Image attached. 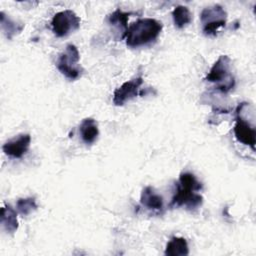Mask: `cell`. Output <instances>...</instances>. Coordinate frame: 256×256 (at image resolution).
<instances>
[{"instance_id": "cell-1", "label": "cell", "mask_w": 256, "mask_h": 256, "mask_svg": "<svg viewBox=\"0 0 256 256\" xmlns=\"http://www.w3.org/2000/svg\"><path fill=\"white\" fill-rule=\"evenodd\" d=\"M200 190H202V184L194 174L190 172L181 173L169 206L185 207L188 210L199 208L203 203V197L198 193Z\"/></svg>"}, {"instance_id": "cell-2", "label": "cell", "mask_w": 256, "mask_h": 256, "mask_svg": "<svg viewBox=\"0 0 256 256\" xmlns=\"http://www.w3.org/2000/svg\"><path fill=\"white\" fill-rule=\"evenodd\" d=\"M162 28V23L156 19L141 18L130 24L123 36L128 47L138 48L154 42L160 35Z\"/></svg>"}, {"instance_id": "cell-3", "label": "cell", "mask_w": 256, "mask_h": 256, "mask_svg": "<svg viewBox=\"0 0 256 256\" xmlns=\"http://www.w3.org/2000/svg\"><path fill=\"white\" fill-rule=\"evenodd\" d=\"M205 80L215 84L221 93H228L235 86V78L231 72V59L227 55H220L210 68Z\"/></svg>"}, {"instance_id": "cell-4", "label": "cell", "mask_w": 256, "mask_h": 256, "mask_svg": "<svg viewBox=\"0 0 256 256\" xmlns=\"http://www.w3.org/2000/svg\"><path fill=\"white\" fill-rule=\"evenodd\" d=\"M80 53L74 44H67L65 50L61 52L56 61L59 72L69 80H77L83 73V68L79 64Z\"/></svg>"}, {"instance_id": "cell-5", "label": "cell", "mask_w": 256, "mask_h": 256, "mask_svg": "<svg viewBox=\"0 0 256 256\" xmlns=\"http://www.w3.org/2000/svg\"><path fill=\"white\" fill-rule=\"evenodd\" d=\"M200 20L203 34L206 36H215L226 25L227 13L222 6L216 4L204 8L200 14Z\"/></svg>"}, {"instance_id": "cell-6", "label": "cell", "mask_w": 256, "mask_h": 256, "mask_svg": "<svg viewBox=\"0 0 256 256\" xmlns=\"http://www.w3.org/2000/svg\"><path fill=\"white\" fill-rule=\"evenodd\" d=\"M80 18L72 10L66 9L54 14L51 20L52 31L57 37H65L80 27Z\"/></svg>"}, {"instance_id": "cell-7", "label": "cell", "mask_w": 256, "mask_h": 256, "mask_svg": "<svg viewBox=\"0 0 256 256\" xmlns=\"http://www.w3.org/2000/svg\"><path fill=\"white\" fill-rule=\"evenodd\" d=\"M234 135L238 142L249 146L252 151H255V144H256V132L255 126L253 123L248 121L241 110L240 105H238L236 109V116H235V124H234Z\"/></svg>"}, {"instance_id": "cell-8", "label": "cell", "mask_w": 256, "mask_h": 256, "mask_svg": "<svg viewBox=\"0 0 256 256\" xmlns=\"http://www.w3.org/2000/svg\"><path fill=\"white\" fill-rule=\"evenodd\" d=\"M143 84V78L142 76H138L132 80L124 82L122 85H120L118 88L115 89L113 93V103L116 106H122L127 101L142 95V92L140 91V87Z\"/></svg>"}, {"instance_id": "cell-9", "label": "cell", "mask_w": 256, "mask_h": 256, "mask_svg": "<svg viewBox=\"0 0 256 256\" xmlns=\"http://www.w3.org/2000/svg\"><path fill=\"white\" fill-rule=\"evenodd\" d=\"M30 144H31L30 134L23 133L6 141L2 146V150L9 157L22 158L28 152Z\"/></svg>"}, {"instance_id": "cell-10", "label": "cell", "mask_w": 256, "mask_h": 256, "mask_svg": "<svg viewBox=\"0 0 256 256\" xmlns=\"http://www.w3.org/2000/svg\"><path fill=\"white\" fill-rule=\"evenodd\" d=\"M140 203L148 210L154 212H161L164 208L163 198L157 194L151 186H146L143 188L140 196Z\"/></svg>"}, {"instance_id": "cell-11", "label": "cell", "mask_w": 256, "mask_h": 256, "mask_svg": "<svg viewBox=\"0 0 256 256\" xmlns=\"http://www.w3.org/2000/svg\"><path fill=\"white\" fill-rule=\"evenodd\" d=\"M79 133L82 141L85 144H93L99 136V129L96 120H94L93 118L83 119L79 126Z\"/></svg>"}, {"instance_id": "cell-12", "label": "cell", "mask_w": 256, "mask_h": 256, "mask_svg": "<svg viewBox=\"0 0 256 256\" xmlns=\"http://www.w3.org/2000/svg\"><path fill=\"white\" fill-rule=\"evenodd\" d=\"M0 222L2 228L9 234H13L18 229L17 213L10 205H5L1 208Z\"/></svg>"}, {"instance_id": "cell-13", "label": "cell", "mask_w": 256, "mask_h": 256, "mask_svg": "<svg viewBox=\"0 0 256 256\" xmlns=\"http://www.w3.org/2000/svg\"><path fill=\"white\" fill-rule=\"evenodd\" d=\"M164 254L166 256H186L189 254L188 243L185 238L174 236L167 243Z\"/></svg>"}, {"instance_id": "cell-14", "label": "cell", "mask_w": 256, "mask_h": 256, "mask_svg": "<svg viewBox=\"0 0 256 256\" xmlns=\"http://www.w3.org/2000/svg\"><path fill=\"white\" fill-rule=\"evenodd\" d=\"M0 21H1L2 31L4 32L5 36L8 39H12L15 35L19 34L24 28L23 23L12 20L9 16L5 15L4 12L0 13Z\"/></svg>"}, {"instance_id": "cell-15", "label": "cell", "mask_w": 256, "mask_h": 256, "mask_svg": "<svg viewBox=\"0 0 256 256\" xmlns=\"http://www.w3.org/2000/svg\"><path fill=\"white\" fill-rule=\"evenodd\" d=\"M172 18L174 25L181 29L187 26L192 21V13L189 8L183 5L176 6L172 11Z\"/></svg>"}, {"instance_id": "cell-16", "label": "cell", "mask_w": 256, "mask_h": 256, "mask_svg": "<svg viewBox=\"0 0 256 256\" xmlns=\"http://www.w3.org/2000/svg\"><path fill=\"white\" fill-rule=\"evenodd\" d=\"M38 205L36 203V199L34 197H26L20 198L16 202V210L22 216H27L37 210Z\"/></svg>"}, {"instance_id": "cell-17", "label": "cell", "mask_w": 256, "mask_h": 256, "mask_svg": "<svg viewBox=\"0 0 256 256\" xmlns=\"http://www.w3.org/2000/svg\"><path fill=\"white\" fill-rule=\"evenodd\" d=\"M131 13L123 12L120 9H116L114 12H112L108 16V22L113 26H120L121 28H124L125 31L127 29V21Z\"/></svg>"}]
</instances>
